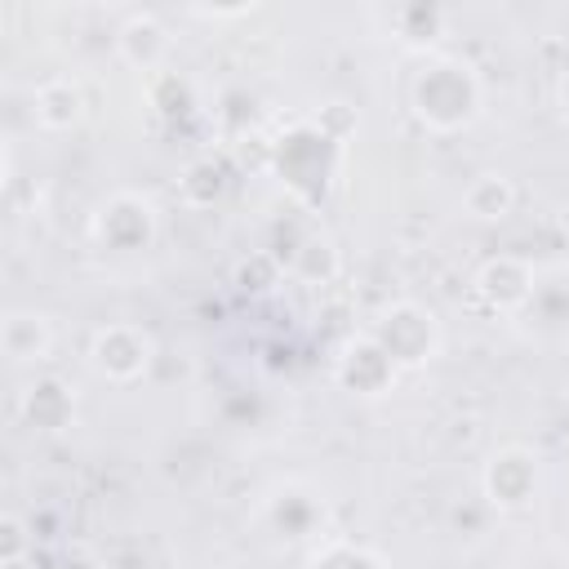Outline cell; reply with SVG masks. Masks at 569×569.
Masks as SVG:
<instances>
[{
    "label": "cell",
    "mask_w": 569,
    "mask_h": 569,
    "mask_svg": "<svg viewBox=\"0 0 569 569\" xmlns=\"http://www.w3.org/2000/svg\"><path fill=\"white\" fill-rule=\"evenodd\" d=\"M480 107V84L462 62H436L413 80V111L431 129H462Z\"/></svg>",
    "instance_id": "6da1fadb"
},
{
    "label": "cell",
    "mask_w": 569,
    "mask_h": 569,
    "mask_svg": "<svg viewBox=\"0 0 569 569\" xmlns=\"http://www.w3.org/2000/svg\"><path fill=\"white\" fill-rule=\"evenodd\" d=\"M373 342L396 360V365H427L436 356V342H440V329H436V316L422 311L418 302H396L382 311V320L373 325Z\"/></svg>",
    "instance_id": "7a4b0ae2"
},
{
    "label": "cell",
    "mask_w": 569,
    "mask_h": 569,
    "mask_svg": "<svg viewBox=\"0 0 569 569\" xmlns=\"http://www.w3.org/2000/svg\"><path fill=\"white\" fill-rule=\"evenodd\" d=\"M89 356H93V369L107 373L111 382H133L151 365V338L138 325H102L93 333Z\"/></svg>",
    "instance_id": "3957f363"
},
{
    "label": "cell",
    "mask_w": 569,
    "mask_h": 569,
    "mask_svg": "<svg viewBox=\"0 0 569 569\" xmlns=\"http://www.w3.org/2000/svg\"><path fill=\"white\" fill-rule=\"evenodd\" d=\"M391 378H396V360L373 342V333H369V338L347 342V351L338 356V382H342L347 391L378 396Z\"/></svg>",
    "instance_id": "277c9868"
},
{
    "label": "cell",
    "mask_w": 569,
    "mask_h": 569,
    "mask_svg": "<svg viewBox=\"0 0 569 569\" xmlns=\"http://www.w3.org/2000/svg\"><path fill=\"white\" fill-rule=\"evenodd\" d=\"M476 293H480L489 307H498V311H516V307L529 302L533 276H529V267H525L520 258H489V262L480 267V276H476Z\"/></svg>",
    "instance_id": "5b68a950"
},
{
    "label": "cell",
    "mask_w": 569,
    "mask_h": 569,
    "mask_svg": "<svg viewBox=\"0 0 569 569\" xmlns=\"http://www.w3.org/2000/svg\"><path fill=\"white\" fill-rule=\"evenodd\" d=\"M0 347L13 365L44 360L49 347H53V325L40 311H9L4 325H0Z\"/></svg>",
    "instance_id": "8992f818"
},
{
    "label": "cell",
    "mask_w": 569,
    "mask_h": 569,
    "mask_svg": "<svg viewBox=\"0 0 569 569\" xmlns=\"http://www.w3.org/2000/svg\"><path fill=\"white\" fill-rule=\"evenodd\" d=\"M485 493H489V502H498V507H520V502H529V493H533V462H529V453H520V449L493 453V462H489V471H485Z\"/></svg>",
    "instance_id": "52a82bcc"
},
{
    "label": "cell",
    "mask_w": 569,
    "mask_h": 569,
    "mask_svg": "<svg viewBox=\"0 0 569 569\" xmlns=\"http://www.w3.org/2000/svg\"><path fill=\"white\" fill-rule=\"evenodd\" d=\"M18 413H22V422L36 427V431H58V427H67V418H71V391H67L58 378H36V382L22 387Z\"/></svg>",
    "instance_id": "ba28073f"
},
{
    "label": "cell",
    "mask_w": 569,
    "mask_h": 569,
    "mask_svg": "<svg viewBox=\"0 0 569 569\" xmlns=\"http://www.w3.org/2000/svg\"><path fill=\"white\" fill-rule=\"evenodd\" d=\"M102 240L116 244V249H138L151 240V209L138 200V196H116L107 209H102Z\"/></svg>",
    "instance_id": "9c48e42d"
},
{
    "label": "cell",
    "mask_w": 569,
    "mask_h": 569,
    "mask_svg": "<svg viewBox=\"0 0 569 569\" xmlns=\"http://www.w3.org/2000/svg\"><path fill=\"white\" fill-rule=\"evenodd\" d=\"M116 49L124 53V62L151 71V67H160V58L169 53V36H164V27H160L156 13H133V18L120 27Z\"/></svg>",
    "instance_id": "30bf717a"
},
{
    "label": "cell",
    "mask_w": 569,
    "mask_h": 569,
    "mask_svg": "<svg viewBox=\"0 0 569 569\" xmlns=\"http://www.w3.org/2000/svg\"><path fill=\"white\" fill-rule=\"evenodd\" d=\"M31 102H36V124L40 129H53V133L71 129L80 120V111H84V98H80V89L67 76H53V80L36 84V98Z\"/></svg>",
    "instance_id": "8fae6325"
},
{
    "label": "cell",
    "mask_w": 569,
    "mask_h": 569,
    "mask_svg": "<svg viewBox=\"0 0 569 569\" xmlns=\"http://www.w3.org/2000/svg\"><path fill=\"white\" fill-rule=\"evenodd\" d=\"M462 204H467L471 218H480V222H498V218L511 213V204H516V187H511L502 173H480V178L467 187Z\"/></svg>",
    "instance_id": "7c38bea8"
},
{
    "label": "cell",
    "mask_w": 569,
    "mask_h": 569,
    "mask_svg": "<svg viewBox=\"0 0 569 569\" xmlns=\"http://www.w3.org/2000/svg\"><path fill=\"white\" fill-rule=\"evenodd\" d=\"M311 569H382L369 551H360V547H351V542H333V547H325L316 560H311Z\"/></svg>",
    "instance_id": "4fadbf2b"
},
{
    "label": "cell",
    "mask_w": 569,
    "mask_h": 569,
    "mask_svg": "<svg viewBox=\"0 0 569 569\" xmlns=\"http://www.w3.org/2000/svg\"><path fill=\"white\" fill-rule=\"evenodd\" d=\"M31 556V533H27V525H22V516H0V565H9V560H27Z\"/></svg>",
    "instance_id": "5bb4252c"
},
{
    "label": "cell",
    "mask_w": 569,
    "mask_h": 569,
    "mask_svg": "<svg viewBox=\"0 0 569 569\" xmlns=\"http://www.w3.org/2000/svg\"><path fill=\"white\" fill-rule=\"evenodd\" d=\"M271 280H276V258L271 253H253V258H244L236 267V284L240 289H267Z\"/></svg>",
    "instance_id": "9a60e30c"
},
{
    "label": "cell",
    "mask_w": 569,
    "mask_h": 569,
    "mask_svg": "<svg viewBox=\"0 0 569 569\" xmlns=\"http://www.w3.org/2000/svg\"><path fill=\"white\" fill-rule=\"evenodd\" d=\"M560 111H565V120H569V76L560 80Z\"/></svg>",
    "instance_id": "2e32d148"
},
{
    "label": "cell",
    "mask_w": 569,
    "mask_h": 569,
    "mask_svg": "<svg viewBox=\"0 0 569 569\" xmlns=\"http://www.w3.org/2000/svg\"><path fill=\"white\" fill-rule=\"evenodd\" d=\"M0 569H36V565H31V556H27V560H9V565H0Z\"/></svg>",
    "instance_id": "e0dca14e"
}]
</instances>
